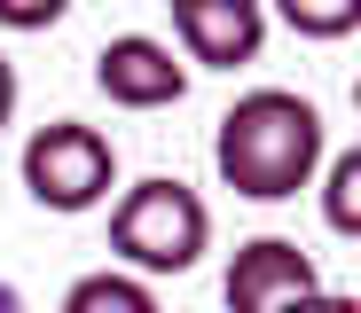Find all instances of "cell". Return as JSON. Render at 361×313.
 <instances>
[{"label":"cell","instance_id":"3","mask_svg":"<svg viewBox=\"0 0 361 313\" xmlns=\"http://www.w3.org/2000/svg\"><path fill=\"white\" fill-rule=\"evenodd\" d=\"M16 172H24V196L39 212L79 219V212H102L118 196V141L102 125H87V117H47V125L24 134Z\"/></svg>","mask_w":361,"mask_h":313},{"label":"cell","instance_id":"8","mask_svg":"<svg viewBox=\"0 0 361 313\" xmlns=\"http://www.w3.org/2000/svg\"><path fill=\"white\" fill-rule=\"evenodd\" d=\"M267 24L298 32V39H353L361 32V0H259Z\"/></svg>","mask_w":361,"mask_h":313},{"label":"cell","instance_id":"6","mask_svg":"<svg viewBox=\"0 0 361 313\" xmlns=\"http://www.w3.org/2000/svg\"><path fill=\"white\" fill-rule=\"evenodd\" d=\"M307 290H322V267H314V250H298L290 235H252V243H235V259H228V313H283L298 305Z\"/></svg>","mask_w":361,"mask_h":313},{"label":"cell","instance_id":"10","mask_svg":"<svg viewBox=\"0 0 361 313\" xmlns=\"http://www.w3.org/2000/svg\"><path fill=\"white\" fill-rule=\"evenodd\" d=\"M71 0H0V32H55Z\"/></svg>","mask_w":361,"mask_h":313},{"label":"cell","instance_id":"11","mask_svg":"<svg viewBox=\"0 0 361 313\" xmlns=\"http://www.w3.org/2000/svg\"><path fill=\"white\" fill-rule=\"evenodd\" d=\"M283 313H361V298H345V290H307V298H298V305H283Z\"/></svg>","mask_w":361,"mask_h":313},{"label":"cell","instance_id":"2","mask_svg":"<svg viewBox=\"0 0 361 313\" xmlns=\"http://www.w3.org/2000/svg\"><path fill=\"white\" fill-rule=\"evenodd\" d=\"M204 250H212V204L189 180L149 172V180H134V188L110 196V259L126 274H142V282L189 274Z\"/></svg>","mask_w":361,"mask_h":313},{"label":"cell","instance_id":"4","mask_svg":"<svg viewBox=\"0 0 361 313\" xmlns=\"http://www.w3.org/2000/svg\"><path fill=\"white\" fill-rule=\"evenodd\" d=\"M94 87H102L110 110H173L189 94V63L157 32H118V39L94 47Z\"/></svg>","mask_w":361,"mask_h":313},{"label":"cell","instance_id":"9","mask_svg":"<svg viewBox=\"0 0 361 313\" xmlns=\"http://www.w3.org/2000/svg\"><path fill=\"white\" fill-rule=\"evenodd\" d=\"M322 227L330 235H361V149H338V157H322Z\"/></svg>","mask_w":361,"mask_h":313},{"label":"cell","instance_id":"12","mask_svg":"<svg viewBox=\"0 0 361 313\" xmlns=\"http://www.w3.org/2000/svg\"><path fill=\"white\" fill-rule=\"evenodd\" d=\"M16 102H24V79H16V63L0 55V134L16 125Z\"/></svg>","mask_w":361,"mask_h":313},{"label":"cell","instance_id":"1","mask_svg":"<svg viewBox=\"0 0 361 313\" xmlns=\"http://www.w3.org/2000/svg\"><path fill=\"white\" fill-rule=\"evenodd\" d=\"M330 157V125L307 94L290 87H252L220 110V134H212V172L220 188H235L244 204H290L298 188H314Z\"/></svg>","mask_w":361,"mask_h":313},{"label":"cell","instance_id":"5","mask_svg":"<svg viewBox=\"0 0 361 313\" xmlns=\"http://www.w3.org/2000/svg\"><path fill=\"white\" fill-rule=\"evenodd\" d=\"M165 8H173V47L189 71H244L267 47L259 0H165Z\"/></svg>","mask_w":361,"mask_h":313},{"label":"cell","instance_id":"7","mask_svg":"<svg viewBox=\"0 0 361 313\" xmlns=\"http://www.w3.org/2000/svg\"><path fill=\"white\" fill-rule=\"evenodd\" d=\"M55 313H165V305H157V290H149L142 274L94 267V274H79V282L63 290V305H55Z\"/></svg>","mask_w":361,"mask_h":313}]
</instances>
